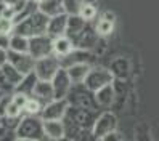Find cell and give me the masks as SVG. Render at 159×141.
I'll use <instances>...</instances> for the list:
<instances>
[{
  "label": "cell",
  "instance_id": "6da1fadb",
  "mask_svg": "<svg viewBox=\"0 0 159 141\" xmlns=\"http://www.w3.org/2000/svg\"><path fill=\"white\" fill-rule=\"evenodd\" d=\"M47 23H48V16L45 13H42L39 8L35 11L29 13L27 16H24L23 20L15 23V34H20L24 37H34V35H40L45 34L47 31Z\"/></svg>",
  "mask_w": 159,
  "mask_h": 141
},
{
  "label": "cell",
  "instance_id": "7a4b0ae2",
  "mask_svg": "<svg viewBox=\"0 0 159 141\" xmlns=\"http://www.w3.org/2000/svg\"><path fill=\"white\" fill-rule=\"evenodd\" d=\"M43 120L40 116H31V114H23L18 127L15 131V139H32L39 141L43 139Z\"/></svg>",
  "mask_w": 159,
  "mask_h": 141
},
{
  "label": "cell",
  "instance_id": "3957f363",
  "mask_svg": "<svg viewBox=\"0 0 159 141\" xmlns=\"http://www.w3.org/2000/svg\"><path fill=\"white\" fill-rule=\"evenodd\" d=\"M66 99L69 104L72 106H80V108H85V109H92V111H101V108L98 106L97 98H95V91L89 90L84 83H72Z\"/></svg>",
  "mask_w": 159,
  "mask_h": 141
},
{
  "label": "cell",
  "instance_id": "277c9868",
  "mask_svg": "<svg viewBox=\"0 0 159 141\" xmlns=\"http://www.w3.org/2000/svg\"><path fill=\"white\" fill-rule=\"evenodd\" d=\"M116 128H117V117H116V114L111 112V111L101 109L98 112L95 122H93V125H92L93 139H103L105 135H108L109 131H113Z\"/></svg>",
  "mask_w": 159,
  "mask_h": 141
},
{
  "label": "cell",
  "instance_id": "5b68a950",
  "mask_svg": "<svg viewBox=\"0 0 159 141\" xmlns=\"http://www.w3.org/2000/svg\"><path fill=\"white\" fill-rule=\"evenodd\" d=\"M114 80L113 74L109 72L108 68H103V66H95L93 64L92 68L89 69L85 79H84V85H85L89 90L97 91L98 88H101L103 85H108Z\"/></svg>",
  "mask_w": 159,
  "mask_h": 141
},
{
  "label": "cell",
  "instance_id": "8992f818",
  "mask_svg": "<svg viewBox=\"0 0 159 141\" xmlns=\"http://www.w3.org/2000/svg\"><path fill=\"white\" fill-rule=\"evenodd\" d=\"M60 68H61L60 58L52 53V55H47V56H42V58L35 59L32 71L35 72L37 79H40V80H52V77L55 76V72H57Z\"/></svg>",
  "mask_w": 159,
  "mask_h": 141
},
{
  "label": "cell",
  "instance_id": "52a82bcc",
  "mask_svg": "<svg viewBox=\"0 0 159 141\" xmlns=\"http://www.w3.org/2000/svg\"><path fill=\"white\" fill-rule=\"evenodd\" d=\"M97 116H98V111H92V109H85V108H80V106H72V104L68 106L66 114H64V117H68L69 120H72L74 124L82 127V128H92Z\"/></svg>",
  "mask_w": 159,
  "mask_h": 141
},
{
  "label": "cell",
  "instance_id": "ba28073f",
  "mask_svg": "<svg viewBox=\"0 0 159 141\" xmlns=\"http://www.w3.org/2000/svg\"><path fill=\"white\" fill-rule=\"evenodd\" d=\"M27 53L34 59H39L42 56L53 53V39L48 34H40L29 37V45H27Z\"/></svg>",
  "mask_w": 159,
  "mask_h": 141
},
{
  "label": "cell",
  "instance_id": "9c48e42d",
  "mask_svg": "<svg viewBox=\"0 0 159 141\" xmlns=\"http://www.w3.org/2000/svg\"><path fill=\"white\" fill-rule=\"evenodd\" d=\"M97 59H98V55L95 51L74 46L68 55L60 58V64H61V68H68V66L77 64V63H85V64L93 66V64H97Z\"/></svg>",
  "mask_w": 159,
  "mask_h": 141
},
{
  "label": "cell",
  "instance_id": "30bf717a",
  "mask_svg": "<svg viewBox=\"0 0 159 141\" xmlns=\"http://www.w3.org/2000/svg\"><path fill=\"white\" fill-rule=\"evenodd\" d=\"M68 106L69 103L66 98H53L52 101L43 104L39 116L42 120H61L64 114H66Z\"/></svg>",
  "mask_w": 159,
  "mask_h": 141
},
{
  "label": "cell",
  "instance_id": "8fae6325",
  "mask_svg": "<svg viewBox=\"0 0 159 141\" xmlns=\"http://www.w3.org/2000/svg\"><path fill=\"white\" fill-rule=\"evenodd\" d=\"M100 39H101V37L97 34L95 27H92L89 23H87V26L84 27V29H82L77 35L71 37V40H72L74 46H77V48L92 50V51H93V48L97 46V43H98Z\"/></svg>",
  "mask_w": 159,
  "mask_h": 141
},
{
  "label": "cell",
  "instance_id": "7c38bea8",
  "mask_svg": "<svg viewBox=\"0 0 159 141\" xmlns=\"http://www.w3.org/2000/svg\"><path fill=\"white\" fill-rule=\"evenodd\" d=\"M7 61L20 71L21 74H27L34 69L35 59L27 51H13L7 50Z\"/></svg>",
  "mask_w": 159,
  "mask_h": 141
},
{
  "label": "cell",
  "instance_id": "4fadbf2b",
  "mask_svg": "<svg viewBox=\"0 0 159 141\" xmlns=\"http://www.w3.org/2000/svg\"><path fill=\"white\" fill-rule=\"evenodd\" d=\"M50 83H52L55 98H66L68 91L72 85V82H71V79H69V76H68V72H66L64 68H60L57 72H55V76L52 77Z\"/></svg>",
  "mask_w": 159,
  "mask_h": 141
},
{
  "label": "cell",
  "instance_id": "5bb4252c",
  "mask_svg": "<svg viewBox=\"0 0 159 141\" xmlns=\"http://www.w3.org/2000/svg\"><path fill=\"white\" fill-rule=\"evenodd\" d=\"M109 72L113 74L114 79L119 80H127L132 74V63H130L129 58H124V56H117L113 61L109 63Z\"/></svg>",
  "mask_w": 159,
  "mask_h": 141
},
{
  "label": "cell",
  "instance_id": "9a60e30c",
  "mask_svg": "<svg viewBox=\"0 0 159 141\" xmlns=\"http://www.w3.org/2000/svg\"><path fill=\"white\" fill-rule=\"evenodd\" d=\"M66 20H68V15L66 13H60V15L50 16L48 18V23H47L45 34H48L52 39L66 34Z\"/></svg>",
  "mask_w": 159,
  "mask_h": 141
},
{
  "label": "cell",
  "instance_id": "2e32d148",
  "mask_svg": "<svg viewBox=\"0 0 159 141\" xmlns=\"http://www.w3.org/2000/svg\"><path fill=\"white\" fill-rule=\"evenodd\" d=\"M114 21H116V16L113 11H105L101 16H100V20L97 21V24L93 26L95 27V31L100 37H109L111 34L114 32Z\"/></svg>",
  "mask_w": 159,
  "mask_h": 141
},
{
  "label": "cell",
  "instance_id": "e0dca14e",
  "mask_svg": "<svg viewBox=\"0 0 159 141\" xmlns=\"http://www.w3.org/2000/svg\"><path fill=\"white\" fill-rule=\"evenodd\" d=\"M95 98L97 103L101 109H108L111 108L116 103V93H114V87H113V82L108 83V85H103L101 88H98L95 91Z\"/></svg>",
  "mask_w": 159,
  "mask_h": 141
},
{
  "label": "cell",
  "instance_id": "ac0fdd59",
  "mask_svg": "<svg viewBox=\"0 0 159 141\" xmlns=\"http://www.w3.org/2000/svg\"><path fill=\"white\" fill-rule=\"evenodd\" d=\"M31 95L34 98H37L39 101H42L43 104H45V103H48V101H52L55 96H53V88H52L50 80H40L39 79L35 82L34 90H32Z\"/></svg>",
  "mask_w": 159,
  "mask_h": 141
},
{
  "label": "cell",
  "instance_id": "d6986e66",
  "mask_svg": "<svg viewBox=\"0 0 159 141\" xmlns=\"http://www.w3.org/2000/svg\"><path fill=\"white\" fill-rule=\"evenodd\" d=\"M43 133L48 139H64V128L61 120H43Z\"/></svg>",
  "mask_w": 159,
  "mask_h": 141
},
{
  "label": "cell",
  "instance_id": "ffe728a7",
  "mask_svg": "<svg viewBox=\"0 0 159 141\" xmlns=\"http://www.w3.org/2000/svg\"><path fill=\"white\" fill-rule=\"evenodd\" d=\"M72 48H74V43L71 40V37H68L66 34H63V35L55 37L53 39V55L58 56V58L68 55Z\"/></svg>",
  "mask_w": 159,
  "mask_h": 141
},
{
  "label": "cell",
  "instance_id": "44dd1931",
  "mask_svg": "<svg viewBox=\"0 0 159 141\" xmlns=\"http://www.w3.org/2000/svg\"><path fill=\"white\" fill-rule=\"evenodd\" d=\"M90 68H92L90 64L77 63V64H71V66H68V68H64V69H66V72H68V76H69L72 83H80V82H84V79H85Z\"/></svg>",
  "mask_w": 159,
  "mask_h": 141
},
{
  "label": "cell",
  "instance_id": "7402d4cb",
  "mask_svg": "<svg viewBox=\"0 0 159 141\" xmlns=\"http://www.w3.org/2000/svg\"><path fill=\"white\" fill-rule=\"evenodd\" d=\"M37 80H39V79H37L34 71L27 72V74H24V76L21 77V80L15 85V90L13 91H20V93H24V95L29 96L31 93H32V90H34V85H35Z\"/></svg>",
  "mask_w": 159,
  "mask_h": 141
},
{
  "label": "cell",
  "instance_id": "603a6c76",
  "mask_svg": "<svg viewBox=\"0 0 159 141\" xmlns=\"http://www.w3.org/2000/svg\"><path fill=\"white\" fill-rule=\"evenodd\" d=\"M37 8L45 13L47 16H55V15H60L64 13V8H63V0H40L37 3Z\"/></svg>",
  "mask_w": 159,
  "mask_h": 141
},
{
  "label": "cell",
  "instance_id": "cb8c5ba5",
  "mask_svg": "<svg viewBox=\"0 0 159 141\" xmlns=\"http://www.w3.org/2000/svg\"><path fill=\"white\" fill-rule=\"evenodd\" d=\"M85 26H87V21L84 20L80 15H68V20H66V35L68 37L77 35Z\"/></svg>",
  "mask_w": 159,
  "mask_h": 141
},
{
  "label": "cell",
  "instance_id": "d4e9b609",
  "mask_svg": "<svg viewBox=\"0 0 159 141\" xmlns=\"http://www.w3.org/2000/svg\"><path fill=\"white\" fill-rule=\"evenodd\" d=\"M0 71H2V76H3V79L10 83V85L15 88V85L18 82L21 80V77L24 76V74H21L20 71H18L15 66H11L8 61H5L2 66H0Z\"/></svg>",
  "mask_w": 159,
  "mask_h": 141
},
{
  "label": "cell",
  "instance_id": "484cf974",
  "mask_svg": "<svg viewBox=\"0 0 159 141\" xmlns=\"http://www.w3.org/2000/svg\"><path fill=\"white\" fill-rule=\"evenodd\" d=\"M27 45H29V39H27V37L13 32L10 35L8 50H13V51H27Z\"/></svg>",
  "mask_w": 159,
  "mask_h": 141
},
{
  "label": "cell",
  "instance_id": "4316f807",
  "mask_svg": "<svg viewBox=\"0 0 159 141\" xmlns=\"http://www.w3.org/2000/svg\"><path fill=\"white\" fill-rule=\"evenodd\" d=\"M43 108V103L39 101L37 98H34L32 95L27 96L26 99V104H24V111H23V114H31V116H39L40 114V111Z\"/></svg>",
  "mask_w": 159,
  "mask_h": 141
},
{
  "label": "cell",
  "instance_id": "83f0119b",
  "mask_svg": "<svg viewBox=\"0 0 159 141\" xmlns=\"http://www.w3.org/2000/svg\"><path fill=\"white\" fill-rule=\"evenodd\" d=\"M79 15H80L87 23H90L92 20H95L97 15H98L97 3H93V2H84L82 7H80V10H79Z\"/></svg>",
  "mask_w": 159,
  "mask_h": 141
},
{
  "label": "cell",
  "instance_id": "f1b7e54d",
  "mask_svg": "<svg viewBox=\"0 0 159 141\" xmlns=\"http://www.w3.org/2000/svg\"><path fill=\"white\" fill-rule=\"evenodd\" d=\"M151 128L146 122H138L135 125V139L137 141H145V139H151Z\"/></svg>",
  "mask_w": 159,
  "mask_h": 141
},
{
  "label": "cell",
  "instance_id": "f546056e",
  "mask_svg": "<svg viewBox=\"0 0 159 141\" xmlns=\"http://www.w3.org/2000/svg\"><path fill=\"white\" fill-rule=\"evenodd\" d=\"M84 0H63V8L66 15H79Z\"/></svg>",
  "mask_w": 159,
  "mask_h": 141
},
{
  "label": "cell",
  "instance_id": "4dcf8cb0",
  "mask_svg": "<svg viewBox=\"0 0 159 141\" xmlns=\"http://www.w3.org/2000/svg\"><path fill=\"white\" fill-rule=\"evenodd\" d=\"M13 29H15V21L11 20V18H7V16L0 15V34L11 35Z\"/></svg>",
  "mask_w": 159,
  "mask_h": 141
},
{
  "label": "cell",
  "instance_id": "1f68e13d",
  "mask_svg": "<svg viewBox=\"0 0 159 141\" xmlns=\"http://www.w3.org/2000/svg\"><path fill=\"white\" fill-rule=\"evenodd\" d=\"M124 136L117 131V128L116 130H113V131H109L108 135H105V138H103V141H119V139H122Z\"/></svg>",
  "mask_w": 159,
  "mask_h": 141
},
{
  "label": "cell",
  "instance_id": "d6a6232c",
  "mask_svg": "<svg viewBox=\"0 0 159 141\" xmlns=\"http://www.w3.org/2000/svg\"><path fill=\"white\" fill-rule=\"evenodd\" d=\"M8 43H10V35H3L0 34V46L5 50H8Z\"/></svg>",
  "mask_w": 159,
  "mask_h": 141
},
{
  "label": "cell",
  "instance_id": "836d02e7",
  "mask_svg": "<svg viewBox=\"0 0 159 141\" xmlns=\"http://www.w3.org/2000/svg\"><path fill=\"white\" fill-rule=\"evenodd\" d=\"M5 61H7V50L0 46V66H2Z\"/></svg>",
  "mask_w": 159,
  "mask_h": 141
},
{
  "label": "cell",
  "instance_id": "e575fe53",
  "mask_svg": "<svg viewBox=\"0 0 159 141\" xmlns=\"http://www.w3.org/2000/svg\"><path fill=\"white\" fill-rule=\"evenodd\" d=\"M2 2H3V3H5L7 7H10V8H13V7H15V5H16L18 2H20V0H2Z\"/></svg>",
  "mask_w": 159,
  "mask_h": 141
},
{
  "label": "cell",
  "instance_id": "d590c367",
  "mask_svg": "<svg viewBox=\"0 0 159 141\" xmlns=\"http://www.w3.org/2000/svg\"><path fill=\"white\" fill-rule=\"evenodd\" d=\"M7 93H11V91H7V90H5V88L2 87V85H0V99H2V98H3L5 95H7Z\"/></svg>",
  "mask_w": 159,
  "mask_h": 141
},
{
  "label": "cell",
  "instance_id": "8d00e7d4",
  "mask_svg": "<svg viewBox=\"0 0 159 141\" xmlns=\"http://www.w3.org/2000/svg\"><path fill=\"white\" fill-rule=\"evenodd\" d=\"M84 2H93V3H97V0H84Z\"/></svg>",
  "mask_w": 159,
  "mask_h": 141
},
{
  "label": "cell",
  "instance_id": "74e56055",
  "mask_svg": "<svg viewBox=\"0 0 159 141\" xmlns=\"http://www.w3.org/2000/svg\"><path fill=\"white\" fill-rule=\"evenodd\" d=\"M32 2H35V3H39V2H40V0H32Z\"/></svg>",
  "mask_w": 159,
  "mask_h": 141
},
{
  "label": "cell",
  "instance_id": "f35d334b",
  "mask_svg": "<svg viewBox=\"0 0 159 141\" xmlns=\"http://www.w3.org/2000/svg\"><path fill=\"white\" fill-rule=\"evenodd\" d=\"M0 119H2V116H0Z\"/></svg>",
  "mask_w": 159,
  "mask_h": 141
}]
</instances>
